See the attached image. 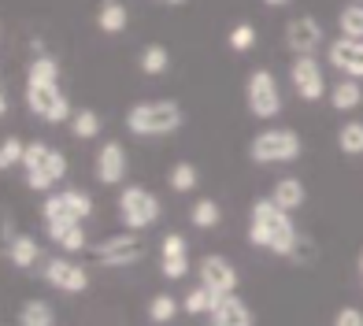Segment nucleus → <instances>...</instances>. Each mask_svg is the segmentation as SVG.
Here are the masks:
<instances>
[{
	"mask_svg": "<svg viewBox=\"0 0 363 326\" xmlns=\"http://www.w3.org/2000/svg\"><path fill=\"white\" fill-rule=\"evenodd\" d=\"M249 241L256 244V249H271L274 256H293L301 234H296L289 211H282V208H278V204L267 197V201H256V204H252V215H249Z\"/></svg>",
	"mask_w": 363,
	"mask_h": 326,
	"instance_id": "nucleus-1",
	"label": "nucleus"
},
{
	"mask_svg": "<svg viewBox=\"0 0 363 326\" xmlns=\"http://www.w3.org/2000/svg\"><path fill=\"white\" fill-rule=\"evenodd\" d=\"M41 215H45V226H48V237L56 241L67 226H82L93 215V201H89V193H82V189H63V193L45 197Z\"/></svg>",
	"mask_w": 363,
	"mask_h": 326,
	"instance_id": "nucleus-2",
	"label": "nucleus"
},
{
	"mask_svg": "<svg viewBox=\"0 0 363 326\" xmlns=\"http://www.w3.org/2000/svg\"><path fill=\"white\" fill-rule=\"evenodd\" d=\"M178 126H182V108L174 101H141L126 111V130L138 137L174 134Z\"/></svg>",
	"mask_w": 363,
	"mask_h": 326,
	"instance_id": "nucleus-3",
	"label": "nucleus"
},
{
	"mask_svg": "<svg viewBox=\"0 0 363 326\" xmlns=\"http://www.w3.org/2000/svg\"><path fill=\"white\" fill-rule=\"evenodd\" d=\"M23 167H26V186L45 193V189H52L60 178L67 174V159H63V152H56L52 145L34 141V145H26Z\"/></svg>",
	"mask_w": 363,
	"mask_h": 326,
	"instance_id": "nucleus-4",
	"label": "nucleus"
},
{
	"mask_svg": "<svg viewBox=\"0 0 363 326\" xmlns=\"http://www.w3.org/2000/svg\"><path fill=\"white\" fill-rule=\"evenodd\" d=\"M160 211H163L160 197H156V193H148L145 186H126L119 193V219H123L126 230H134V234L148 230V226L160 219Z\"/></svg>",
	"mask_w": 363,
	"mask_h": 326,
	"instance_id": "nucleus-5",
	"label": "nucleus"
},
{
	"mask_svg": "<svg viewBox=\"0 0 363 326\" xmlns=\"http://www.w3.org/2000/svg\"><path fill=\"white\" fill-rule=\"evenodd\" d=\"M249 156L256 163H289L301 156V134L296 130H263L252 137Z\"/></svg>",
	"mask_w": 363,
	"mask_h": 326,
	"instance_id": "nucleus-6",
	"label": "nucleus"
},
{
	"mask_svg": "<svg viewBox=\"0 0 363 326\" xmlns=\"http://www.w3.org/2000/svg\"><path fill=\"white\" fill-rule=\"evenodd\" d=\"M245 101H249V111L256 119H274L282 111V93H278V82L271 71H252L249 86H245Z\"/></svg>",
	"mask_w": 363,
	"mask_h": 326,
	"instance_id": "nucleus-7",
	"label": "nucleus"
},
{
	"mask_svg": "<svg viewBox=\"0 0 363 326\" xmlns=\"http://www.w3.org/2000/svg\"><path fill=\"white\" fill-rule=\"evenodd\" d=\"M96 259H101L104 267H134L141 259V234L134 230H123V234H111L96 244Z\"/></svg>",
	"mask_w": 363,
	"mask_h": 326,
	"instance_id": "nucleus-8",
	"label": "nucleus"
},
{
	"mask_svg": "<svg viewBox=\"0 0 363 326\" xmlns=\"http://www.w3.org/2000/svg\"><path fill=\"white\" fill-rule=\"evenodd\" d=\"M26 104L45 123H67V119H74L67 96H63L56 86H26Z\"/></svg>",
	"mask_w": 363,
	"mask_h": 326,
	"instance_id": "nucleus-9",
	"label": "nucleus"
},
{
	"mask_svg": "<svg viewBox=\"0 0 363 326\" xmlns=\"http://www.w3.org/2000/svg\"><path fill=\"white\" fill-rule=\"evenodd\" d=\"M289 82H293L296 96H304V101H319L326 93V78H323V67L315 56H296L289 67Z\"/></svg>",
	"mask_w": 363,
	"mask_h": 326,
	"instance_id": "nucleus-10",
	"label": "nucleus"
},
{
	"mask_svg": "<svg viewBox=\"0 0 363 326\" xmlns=\"http://www.w3.org/2000/svg\"><path fill=\"white\" fill-rule=\"evenodd\" d=\"M201 286H208L216 297H230L238 289V271L226 256H204L201 264Z\"/></svg>",
	"mask_w": 363,
	"mask_h": 326,
	"instance_id": "nucleus-11",
	"label": "nucleus"
},
{
	"mask_svg": "<svg viewBox=\"0 0 363 326\" xmlns=\"http://www.w3.org/2000/svg\"><path fill=\"white\" fill-rule=\"evenodd\" d=\"M189 244L182 234H167L160 241V271H163V279H171V282H182L186 279V271H189Z\"/></svg>",
	"mask_w": 363,
	"mask_h": 326,
	"instance_id": "nucleus-12",
	"label": "nucleus"
},
{
	"mask_svg": "<svg viewBox=\"0 0 363 326\" xmlns=\"http://www.w3.org/2000/svg\"><path fill=\"white\" fill-rule=\"evenodd\" d=\"M45 282L63 289V293H82L89 286V274H86V267L71 264V259H48L45 264Z\"/></svg>",
	"mask_w": 363,
	"mask_h": 326,
	"instance_id": "nucleus-13",
	"label": "nucleus"
},
{
	"mask_svg": "<svg viewBox=\"0 0 363 326\" xmlns=\"http://www.w3.org/2000/svg\"><path fill=\"white\" fill-rule=\"evenodd\" d=\"M126 178V149L119 141H108L101 145V152H96V182L104 186H115Z\"/></svg>",
	"mask_w": 363,
	"mask_h": 326,
	"instance_id": "nucleus-14",
	"label": "nucleus"
},
{
	"mask_svg": "<svg viewBox=\"0 0 363 326\" xmlns=\"http://www.w3.org/2000/svg\"><path fill=\"white\" fill-rule=\"evenodd\" d=\"M330 63H334L345 78H363V41L337 38L330 45Z\"/></svg>",
	"mask_w": 363,
	"mask_h": 326,
	"instance_id": "nucleus-15",
	"label": "nucleus"
},
{
	"mask_svg": "<svg viewBox=\"0 0 363 326\" xmlns=\"http://www.w3.org/2000/svg\"><path fill=\"white\" fill-rule=\"evenodd\" d=\"M286 41H289V48H293L296 56H311V52L319 48V41H323V30H319L315 19L301 15V19H293V23L286 26Z\"/></svg>",
	"mask_w": 363,
	"mask_h": 326,
	"instance_id": "nucleus-16",
	"label": "nucleus"
},
{
	"mask_svg": "<svg viewBox=\"0 0 363 326\" xmlns=\"http://www.w3.org/2000/svg\"><path fill=\"white\" fill-rule=\"evenodd\" d=\"M208 326H252V312L238 293H230V297H219V304L211 308Z\"/></svg>",
	"mask_w": 363,
	"mask_h": 326,
	"instance_id": "nucleus-17",
	"label": "nucleus"
},
{
	"mask_svg": "<svg viewBox=\"0 0 363 326\" xmlns=\"http://www.w3.org/2000/svg\"><path fill=\"white\" fill-rule=\"evenodd\" d=\"M8 256H11L15 267H34L38 259H41V244L30 237V234H15L8 241Z\"/></svg>",
	"mask_w": 363,
	"mask_h": 326,
	"instance_id": "nucleus-18",
	"label": "nucleus"
},
{
	"mask_svg": "<svg viewBox=\"0 0 363 326\" xmlns=\"http://www.w3.org/2000/svg\"><path fill=\"white\" fill-rule=\"evenodd\" d=\"M271 201H274L278 208H282V211H289V215H293V211L304 204V186L296 182V178H282V182H274Z\"/></svg>",
	"mask_w": 363,
	"mask_h": 326,
	"instance_id": "nucleus-19",
	"label": "nucleus"
},
{
	"mask_svg": "<svg viewBox=\"0 0 363 326\" xmlns=\"http://www.w3.org/2000/svg\"><path fill=\"white\" fill-rule=\"evenodd\" d=\"M330 104H334L337 111H352L363 104V89H359V82L356 78H341L334 89H330Z\"/></svg>",
	"mask_w": 363,
	"mask_h": 326,
	"instance_id": "nucleus-20",
	"label": "nucleus"
},
{
	"mask_svg": "<svg viewBox=\"0 0 363 326\" xmlns=\"http://www.w3.org/2000/svg\"><path fill=\"white\" fill-rule=\"evenodd\" d=\"M219 219H223V208L211 201V197H201V201L189 208V223L196 226V230H216Z\"/></svg>",
	"mask_w": 363,
	"mask_h": 326,
	"instance_id": "nucleus-21",
	"label": "nucleus"
},
{
	"mask_svg": "<svg viewBox=\"0 0 363 326\" xmlns=\"http://www.w3.org/2000/svg\"><path fill=\"white\" fill-rule=\"evenodd\" d=\"M96 26H101L104 34H119V30H126V8L119 4V0H104L101 11H96Z\"/></svg>",
	"mask_w": 363,
	"mask_h": 326,
	"instance_id": "nucleus-22",
	"label": "nucleus"
},
{
	"mask_svg": "<svg viewBox=\"0 0 363 326\" xmlns=\"http://www.w3.org/2000/svg\"><path fill=\"white\" fill-rule=\"evenodd\" d=\"M219 304V297L211 293L208 286H193L186 293V300H182V308H186V315H211V308Z\"/></svg>",
	"mask_w": 363,
	"mask_h": 326,
	"instance_id": "nucleus-23",
	"label": "nucleus"
},
{
	"mask_svg": "<svg viewBox=\"0 0 363 326\" xmlns=\"http://www.w3.org/2000/svg\"><path fill=\"white\" fill-rule=\"evenodd\" d=\"M56 78H60V63L48 56H38L26 71V86H56Z\"/></svg>",
	"mask_w": 363,
	"mask_h": 326,
	"instance_id": "nucleus-24",
	"label": "nucleus"
},
{
	"mask_svg": "<svg viewBox=\"0 0 363 326\" xmlns=\"http://www.w3.org/2000/svg\"><path fill=\"white\" fill-rule=\"evenodd\" d=\"M19 326H56L52 308H48L45 300H26L19 308Z\"/></svg>",
	"mask_w": 363,
	"mask_h": 326,
	"instance_id": "nucleus-25",
	"label": "nucleus"
},
{
	"mask_svg": "<svg viewBox=\"0 0 363 326\" xmlns=\"http://www.w3.org/2000/svg\"><path fill=\"white\" fill-rule=\"evenodd\" d=\"M337 149L345 156H363V123H345L337 130Z\"/></svg>",
	"mask_w": 363,
	"mask_h": 326,
	"instance_id": "nucleus-26",
	"label": "nucleus"
},
{
	"mask_svg": "<svg viewBox=\"0 0 363 326\" xmlns=\"http://www.w3.org/2000/svg\"><path fill=\"white\" fill-rule=\"evenodd\" d=\"M71 130H74V137H82V141H93L96 134H101V116H96V111H89V108H82V111H74Z\"/></svg>",
	"mask_w": 363,
	"mask_h": 326,
	"instance_id": "nucleus-27",
	"label": "nucleus"
},
{
	"mask_svg": "<svg viewBox=\"0 0 363 326\" xmlns=\"http://www.w3.org/2000/svg\"><path fill=\"white\" fill-rule=\"evenodd\" d=\"M196 167L193 163H174L171 167V174H167V186L174 189V193H189V189H196Z\"/></svg>",
	"mask_w": 363,
	"mask_h": 326,
	"instance_id": "nucleus-28",
	"label": "nucleus"
},
{
	"mask_svg": "<svg viewBox=\"0 0 363 326\" xmlns=\"http://www.w3.org/2000/svg\"><path fill=\"white\" fill-rule=\"evenodd\" d=\"M341 38H352V41H363V4H349L341 11Z\"/></svg>",
	"mask_w": 363,
	"mask_h": 326,
	"instance_id": "nucleus-29",
	"label": "nucleus"
},
{
	"mask_svg": "<svg viewBox=\"0 0 363 326\" xmlns=\"http://www.w3.org/2000/svg\"><path fill=\"white\" fill-rule=\"evenodd\" d=\"M178 315V300L171 297V293H156V297H152V304H148V319H152V322H171Z\"/></svg>",
	"mask_w": 363,
	"mask_h": 326,
	"instance_id": "nucleus-30",
	"label": "nucleus"
},
{
	"mask_svg": "<svg viewBox=\"0 0 363 326\" xmlns=\"http://www.w3.org/2000/svg\"><path fill=\"white\" fill-rule=\"evenodd\" d=\"M167 63H171V56H167V48H163V45H148L141 52V71L145 74H163V71H167Z\"/></svg>",
	"mask_w": 363,
	"mask_h": 326,
	"instance_id": "nucleus-31",
	"label": "nucleus"
},
{
	"mask_svg": "<svg viewBox=\"0 0 363 326\" xmlns=\"http://www.w3.org/2000/svg\"><path fill=\"white\" fill-rule=\"evenodd\" d=\"M23 159H26V145L19 137H4V145H0V167H23Z\"/></svg>",
	"mask_w": 363,
	"mask_h": 326,
	"instance_id": "nucleus-32",
	"label": "nucleus"
},
{
	"mask_svg": "<svg viewBox=\"0 0 363 326\" xmlns=\"http://www.w3.org/2000/svg\"><path fill=\"white\" fill-rule=\"evenodd\" d=\"M56 244L63 252H82L86 249V226H67V230L56 237Z\"/></svg>",
	"mask_w": 363,
	"mask_h": 326,
	"instance_id": "nucleus-33",
	"label": "nucleus"
},
{
	"mask_svg": "<svg viewBox=\"0 0 363 326\" xmlns=\"http://www.w3.org/2000/svg\"><path fill=\"white\" fill-rule=\"evenodd\" d=\"M252 45H256V30L249 23H241V26L230 30V48H234V52H249Z\"/></svg>",
	"mask_w": 363,
	"mask_h": 326,
	"instance_id": "nucleus-34",
	"label": "nucleus"
},
{
	"mask_svg": "<svg viewBox=\"0 0 363 326\" xmlns=\"http://www.w3.org/2000/svg\"><path fill=\"white\" fill-rule=\"evenodd\" d=\"M334 326H363V312H359V308H341Z\"/></svg>",
	"mask_w": 363,
	"mask_h": 326,
	"instance_id": "nucleus-35",
	"label": "nucleus"
},
{
	"mask_svg": "<svg viewBox=\"0 0 363 326\" xmlns=\"http://www.w3.org/2000/svg\"><path fill=\"white\" fill-rule=\"evenodd\" d=\"M311 252H315V249H311V241H308V237H301V241H296V249H293V256H289V259H296V264H308Z\"/></svg>",
	"mask_w": 363,
	"mask_h": 326,
	"instance_id": "nucleus-36",
	"label": "nucleus"
},
{
	"mask_svg": "<svg viewBox=\"0 0 363 326\" xmlns=\"http://www.w3.org/2000/svg\"><path fill=\"white\" fill-rule=\"evenodd\" d=\"M263 4H271V8H278V4H286V0H263Z\"/></svg>",
	"mask_w": 363,
	"mask_h": 326,
	"instance_id": "nucleus-37",
	"label": "nucleus"
},
{
	"mask_svg": "<svg viewBox=\"0 0 363 326\" xmlns=\"http://www.w3.org/2000/svg\"><path fill=\"white\" fill-rule=\"evenodd\" d=\"M359 282H363V249H359Z\"/></svg>",
	"mask_w": 363,
	"mask_h": 326,
	"instance_id": "nucleus-38",
	"label": "nucleus"
},
{
	"mask_svg": "<svg viewBox=\"0 0 363 326\" xmlns=\"http://www.w3.org/2000/svg\"><path fill=\"white\" fill-rule=\"evenodd\" d=\"M167 4H182V0H167Z\"/></svg>",
	"mask_w": 363,
	"mask_h": 326,
	"instance_id": "nucleus-39",
	"label": "nucleus"
},
{
	"mask_svg": "<svg viewBox=\"0 0 363 326\" xmlns=\"http://www.w3.org/2000/svg\"><path fill=\"white\" fill-rule=\"evenodd\" d=\"M352 4H363V0H352Z\"/></svg>",
	"mask_w": 363,
	"mask_h": 326,
	"instance_id": "nucleus-40",
	"label": "nucleus"
}]
</instances>
